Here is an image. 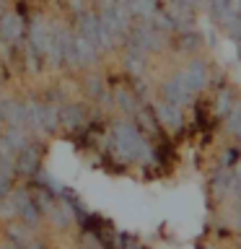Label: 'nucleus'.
Returning <instances> with one entry per match:
<instances>
[{
	"mask_svg": "<svg viewBox=\"0 0 241 249\" xmlns=\"http://www.w3.org/2000/svg\"><path fill=\"white\" fill-rule=\"evenodd\" d=\"M31 138L34 135H31L29 130H23V127H5L3 135H0V156L8 159V161H13L16 153H18Z\"/></svg>",
	"mask_w": 241,
	"mask_h": 249,
	"instance_id": "obj_8",
	"label": "nucleus"
},
{
	"mask_svg": "<svg viewBox=\"0 0 241 249\" xmlns=\"http://www.w3.org/2000/svg\"><path fill=\"white\" fill-rule=\"evenodd\" d=\"M16 187V171H13V161H8L0 156V200L8 197V192H11Z\"/></svg>",
	"mask_w": 241,
	"mask_h": 249,
	"instance_id": "obj_15",
	"label": "nucleus"
},
{
	"mask_svg": "<svg viewBox=\"0 0 241 249\" xmlns=\"http://www.w3.org/2000/svg\"><path fill=\"white\" fill-rule=\"evenodd\" d=\"M151 109H153V114H155V120H158L161 127H166L169 132L182 130V124H184V109L182 107L169 104V101L158 99L155 104H151Z\"/></svg>",
	"mask_w": 241,
	"mask_h": 249,
	"instance_id": "obj_7",
	"label": "nucleus"
},
{
	"mask_svg": "<svg viewBox=\"0 0 241 249\" xmlns=\"http://www.w3.org/2000/svg\"><path fill=\"white\" fill-rule=\"evenodd\" d=\"M26 249H47V244H44V241L39 239V236H31V241L26 244Z\"/></svg>",
	"mask_w": 241,
	"mask_h": 249,
	"instance_id": "obj_17",
	"label": "nucleus"
},
{
	"mask_svg": "<svg viewBox=\"0 0 241 249\" xmlns=\"http://www.w3.org/2000/svg\"><path fill=\"white\" fill-rule=\"evenodd\" d=\"M145 57L148 54H143V52H138V50H124V70H127V73H132V75H143L145 73V68H148V62H145Z\"/></svg>",
	"mask_w": 241,
	"mask_h": 249,
	"instance_id": "obj_14",
	"label": "nucleus"
},
{
	"mask_svg": "<svg viewBox=\"0 0 241 249\" xmlns=\"http://www.w3.org/2000/svg\"><path fill=\"white\" fill-rule=\"evenodd\" d=\"M0 120L5 127H26V112H23V96H0Z\"/></svg>",
	"mask_w": 241,
	"mask_h": 249,
	"instance_id": "obj_6",
	"label": "nucleus"
},
{
	"mask_svg": "<svg viewBox=\"0 0 241 249\" xmlns=\"http://www.w3.org/2000/svg\"><path fill=\"white\" fill-rule=\"evenodd\" d=\"M109 93H112L114 109H120L122 117H132L140 107H143V101H140V96L135 93V89H130V86H114V89H109Z\"/></svg>",
	"mask_w": 241,
	"mask_h": 249,
	"instance_id": "obj_10",
	"label": "nucleus"
},
{
	"mask_svg": "<svg viewBox=\"0 0 241 249\" xmlns=\"http://www.w3.org/2000/svg\"><path fill=\"white\" fill-rule=\"evenodd\" d=\"M3 130H5V124H3V120H0V135H3Z\"/></svg>",
	"mask_w": 241,
	"mask_h": 249,
	"instance_id": "obj_20",
	"label": "nucleus"
},
{
	"mask_svg": "<svg viewBox=\"0 0 241 249\" xmlns=\"http://www.w3.org/2000/svg\"><path fill=\"white\" fill-rule=\"evenodd\" d=\"M18 218V208H16V200H13V195L8 192V197L0 200V221H16Z\"/></svg>",
	"mask_w": 241,
	"mask_h": 249,
	"instance_id": "obj_16",
	"label": "nucleus"
},
{
	"mask_svg": "<svg viewBox=\"0 0 241 249\" xmlns=\"http://www.w3.org/2000/svg\"><path fill=\"white\" fill-rule=\"evenodd\" d=\"M158 93L163 101H169V104H176V107H187L189 101L194 99V91L187 86V81L182 78V73H174L171 78H166L161 86H158Z\"/></svg>",
	"mask_w": 241,
	"mask_h": 249,
	"instance_id": "obj_5",
	"label": "nucleus"
},
{
	"mask_svg": "<svg viewBox=\"0 0 241 249\" xmlns=\"http://www.w3.org/2000/svg\"><path fill=\"white\" fill-rule=\"evenodd\" d=\"M44 153H47V148H44L42 140H39V138H31L29 143L23 145L18 153H16V159H13L16 177L31 179L39 169H44V166H42V163H44Z\"/></svg>",
	"mask_w": 241,
	"mask_h": 249,
	"instance_id": "obj_3",
	"label": "nucleus"
},
{
	"mask_svg": "<svg viewBox=\"0 0 241 249\" xmlns=\"http://www.w3.org/2000/svg\"><path fill=\"white\" fill-rule=\"evenodd\" d=\"M124 249H143V247H138V244H127Z\"/></svg>",
	"mask_w": 241,
	"mask_h": 249,
	"instance_id": "obj_19",
	"label": "nucleus"
},
{
	"mask_svg": "<svg viewBox=\"0 0 241 249\" xmlns=\"http://www.w3.org/2000/svg\"><path fill=\"white\" fill-rule=\"evenodd\" d=\"M44 221H50L57 231H65V229H70V226H75V221H73V210H70V205L65 200H54L52 202V208L44 213Z\"/></svg>",
	"mask_w": 241,
	"mask_h": 249,
	"instance_id": "obj_12",
	"label": "nucleus"
},
{
	"mask_svg": "<svg viewBox=\"0 0 241 249\" xmlns=\"http://www.w3.org/2000/svg\"><path fill=\"white\" fill-rule=\"evenodd\" d=\"M0 18H3V8H0Z\"/></svg>",
	"mask_w": 241,
	"mask_h": 249,
	"instance_id": "obj_21",
	"label": "nucleus"
},
{
	"mask_svg": "<svg viewBox=\"0 0 241 249\" xmlns=\"http://www.w3.org/2000/svg\"><path fill=\"white\" fill-rule=\"evenodd\" d=\"M104 148H109L114 159L122 163H151L155 159L151 138H145L130 117H120V120L109 122Z\"/></svg>",
	"mask_w": 241,
	"mask_h": 249,
	"instance_id": "obj_1",
	"label": "nucleus"
},
{
	"mask_svg": "<svg viewBox=\"0 0 241 249\" xmlns=\"http://www.w3.org/2000/svg\"><path fill=\"white\" fill-rule=\"evenodd\" d=\"M93 112L96 107L91 101H73V99H65L60 104V132L62 135H81L91 127L93 122Z\"/></svg>",
	"mask_w": 241,
	"mask_h": 249,
	"instance_id": "obj_2",
	"label": "nucleus"
},
{
	"mask_svg": "<svg viewBox=\"0 0 241 249\" xmlns=\"http://www.w3.org/2000/svg\"><path fill=\"white\" fill-rule=\"evenodd\" d=\"M31 236H34V231H31L29 226H23L21 221H8L5 223V239L13 241V244H18L21 249H26Z\"/></svg>",
	"mask_w": 241,
	"mask_h": 249,
	"instance_id": "obj_13",
	"label": "nucleus"
},
{
	"mask_svg": "<svg viewBox=\"0 0 241 249\" xmlns=\"http://www.w3.org/2000/svg\"><path fill=\"white\" fill-rule=\"evenodd\" d=\"M23 112H26V127L34 138L42 135V122H44V99L42 93H29L23 96Z\"/></svg>",
	"mask_w": 241,
	"mask_h": 249,
	"instance_id": "obj_9",
	"label": "nucleus"
},
{
	"mask_svg": "<svg viewBox=\"0 0 241 249\" xmlns=\"http://www.w3.org/2000/svg\"><path fill=\"white\" fill-rule=\"evenodd\" d=\"M26 39V18L16 11H3L0 18V42L5 47H21Z\"/></svg>",
	"mask_w": 241,
	"mask_h": 249,
	"instance_id": "obj_4",
	"label": "nucleus"
},
{
	"mask_svg": "<svg viewBox=\"0 0 241 249\" xmlns=\"http://www.w3.org/2000/svg\"><path fill=\"white\" fill-rule=\"evenodd\" d=\"M179 73H182V78L187 81V86H189L194 93L202 91L207 86V81H210L207 62H202V60H189V62H187V68H182Z\"/></svg>",
	"mask_w": 241,
	"mask_h": 249,
	"instance_id": "obj_11",
	"label": "nucleus"
},
{
	"mask_svg": "<svg viewBox=\"0 0 241 249\" xmlns=\"http://www.w3.org/2000/svg\"><path fill=\"white\" fill-rule=\"evenodd\" d=\"M0 249H21V247L13 244V241H8V239H3V241H0Z\"/></svg>",
	"mask_w": 241,
	"mask_h": 249,
	"instance_id": "obj_18",
	"label": "nucleus"
}]
</instances>
